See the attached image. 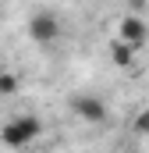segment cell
Here are the masks:
<instances>
[{
	"label": "cell",
	"mask_w": 149,
	"mask_h": 153,
	"mask_svg": "<svg viewBox=\"0 0 149 153\" xmlns=\"http://www.w3.org/2000/svg\"><path fill=\"white\" fill-rule=\"evenodd\" d=\"M43 132H46V125L36 114H11L0 125V143L11 146V150H25V146L43 139Z\"/></svg>",
	"instance_id": "1"
},
{
	"label": "cell",
	"mask_w": 149,
	"mask_h": 153,
	"mask_svg": "<svg viewBox=\"0 0 149 153\" xmlns=\"http://www.w3.org/2000/svg\"><path fill=\"white\" fill-rule=\"evenodd\" d=\"M71 111L82 117L85 125H103L107 114H110L107 100H103V96H96V93H78V96H71Z\"/></svg>",
	"instance_id": "2"
},
{
	"label": "cell",
	"mask_w": 149,
	"mask_h": 153,
	"mask_svg": "<svg viewBox=\"0 0 149 153\" xmlns=\"http://www.w3.org/2000/svg\"><path fill=\"white\" fill-rule=\"evenodd\" d=\"M29 36L36 39V43H53V39L60 36V22H57V14L46 11V7H36L32 18H29Z\"/></svg>",
	"instance_id": "3"
},
{
	"label": "cell",
	"mask_w": 149,
	"mask_h": 153,
	"mask_svg": "<svg viewBox=\"0 0 149 153\" xmlns=\"http://www.w3.org/2000/svg\"><path fill=\"white\" fill-rule=\"evenodd\" d=\"M146 22L142 18H121V29H117V39L121 43H128V46H135V50H142V43H146Z\"/></svg>",
	"instance_id": "4"
},
{
	"label": "cell",
	"mask_w": 149,
	"mask_h": 153,
	"mask_svg": "<svg viewBox=\"0 0 149 153\" xmlns=\"http://www.w3.org/2000/svg\"><path fill=\"white\" fill-rule=\"evenodd\" d=\"M110 53H114V64H121V68H124V64H131V61H135V53H139V50H135V46H128V43H121V39H114V43H110Z\"/></svg>",
	"instance_id": "5"
},
{
	"label": "cell",
	"mask_w": 149,
	"mask_h": 153,
	"mask_svg": "<svg viewBox=\"0 0 149 153\" xmlns=\"http://www.w3.org/2000/svg\"><path fill=\"white\" fill-rule=\"evenodd\" d=\"M18 85H21V78L14 75V71H4V75H0V96H14Z\"/></svg>",
	"instance_id": "6"
},
{
	"label": "cell",
	"mask_w": 149,
	"mask_h": 153,
	"mask_svg": "<svg viewBox=\"0 0 149 153\" xmlns=\"http://www.w3.org/2000/svg\"><path fill=\"white\" fill-rule=\"evenodd\" d=\"M131 132H135V135H142V139L149 135V107H146V111H139V114L131 117Z\"/></svg>",
	"instance_id": "7"
}]
</instances>
